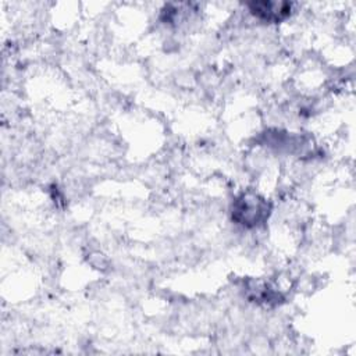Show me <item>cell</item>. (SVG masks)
<instances>
[{"label": "cell", "instance_id": "cell-1", "mask_svg": "<svg viewBox=\"0 0 356 356\" xmlns=\"http://www.w3.org/2000/svg\"><path fill=\"white\" fill-rule=\"evenodd\" d=\"M271 204L260 193L246 191L239 193L231 206V218L243 228H257L263 225L270 216Z\"/></svg>", "mask_w": 356, "mask_h": 356}, {"label": "cell", "instance_id": "cell-2", "mask_svg": "<svg viewBox=\"0 0 356 356\" xmlns=\"http://www.w3.org/2000/svg\"><path fill=\"white\" fill-rule=\"evenodd\" d=\"M250 13L261 21L267 22H281L291 15L289 3H274V1H259L249 4Z\"/></svg>", "mask_w": 356, "mask_h": 356}]
</instances>
